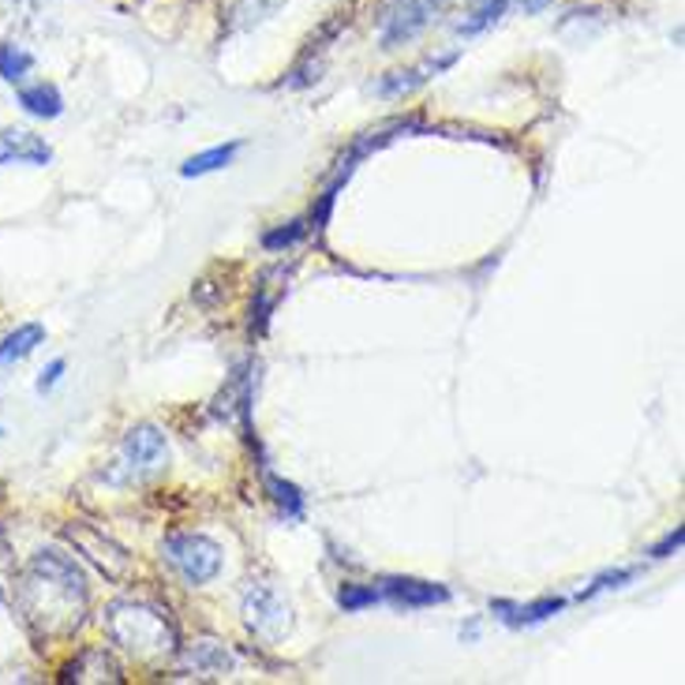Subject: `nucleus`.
Returning a JSON list of instances; mask_svg holds the SVG:
<instances>
[{
	"instance_id": "obj_1",
	"label": "nucleus",
	"mask_w": 685,
	"mask_h": 685,
	"mask_svg": "<svg viewBox=\"0 0 685 685\" xmlns=\"http://www.w3.org/2000/svg\"><path fill=\"white\" fill-rule=\"evenodd\" d=\"M90 603L87 574L79 569L72 555L56 547L38 550L31 563L23 566L15 585V607L23 614L26 630L38 641H56V636H72L83 625Z\"/></svg>"
},
{
	"instance_id": "obj_2",
	"label": "nucleus",
	"mask_w": 685,
	"mask_h": 685,
	"mask_svg": "<svg viewBox=\"0 0 685 685\" xmlns=\"http://www.w3.org/2000/svg\"><path fill=\"white\" fill-rule=\"evenodd\" d=\"M106 633L113 649L131 655L136 663H158L176 655V625L165 611L142 599H117L106 607Z\"/></svg>"
},
{
	"instance_id": "obj_3",
	"label": "nucleus",
	"mask_w": 685,
	"mask_h": 685,
	"mask_svg": "<svg viewBox=\"0 0 685 685\" xmlns=\"http://www.w3.org/2000/svg\"><path fill=\"white\" fill-rule=\"evenodd\" d=\"M161 555L192 588L211 585L222 574V547L211 536H203V532H173L161 544Z\"/></svg>"
},
{
	"instance_id": "obj_4",
	"label": "nucleus",
	"mask_w": 685,
	"mask_h": 685,
	"mask_svg": "<svg viewBox=\"0 0 685 685\" xmlns=\"http://www.w3.org/2000/svg\"><path fill=\"white\" fill-rule=\"evenodd\" d=\"M450 0H383L378 12V45L383 50H402L416 34H424L435 23V15Z\"/></svg>"
},
{
	"instance_id": "obj_5",
	"label": "nucleus",
	"mask_w": 685,
	"mask_h": 685,
	"mask_svg": "<svg viewBox=\"0 0 685 685\" xmlns=\"http://www.w3.org/2000/svg\"><path fill=\"white\" fill-rule=\"evenodd\" d=\"M169 461V442L165 435L158 431V427L150 424H139L131 427L128 435H124V446H120V472H113L109 480L113 483H131V480H147V475H154L165 469Z\"/></svg>"
},
{
	"instance_id": "obj_6",
	"label": "nucleus",
	"mask_w": 685,
	"mask_h": 685,
	"mask_svg": "<svg viewBox=\"0 0 685 685\" xmlns=\"http://www.w3.org/2000/svg\"><path fill=\"white\" fill-rule=\"evenodd\" d=\"M244 622L251 633L266 636V641H281L285 633H289L292 625V614H289V603L274 592L270 585H251L244 592Z\"/></svg>"
},
{
	"instance_id": "obj_7",
	"label": "nucleus",
	"mask_w": 685,
	"mask_h": 685,
	"mask_svg": "<svg viewBox=\"0 0 685 685\" xmlns=\"http://www.w3.org/2000/svg\"><path fill=\"white\" fill-rule=\"evenodd\" d=\"M68 539L83 550V555H90L106 577L124 580V577L131 574V555H128V550H124V547L113 544L109 536H101V532H94V528H87V525H75V528H68Z\"/></svg>"
},
{
	"instance_id": "obj_8",
	"label": "nucleus",
	"mask_w": 685,
	"mask_h": 685,
	"mask_svg": "<svg viewBox=\"0 0 685 685\" xmlns=\"http://www.w3.org/2000/svg\"><path fill=\"white\" fill-rule=\"evenodd\" d=\"M383 592V603H394L402 611H420V607H435L446 603L450 592L442 585H431V580H416V577H389L378 585Z\"/></svg>"
},
{
	"instance_id": "obj_9",
	"label": "nucleus",
	"mask_w": 685,
	"mask_h": 685,
	"mask_svg": "<svg viewBox=\"0 0 685 685\" xmlns=\"http://www.w3.org/2000/svg\"><path fill=\"white\" fill-rule=\"evenodd\" d=\"M53 161V147L34 131L8 128L0 131V165H34L45 169Z\"/></svg>"
},
{
	"instance_id": "obj_10",
	"label": "nucleus",
	"mask_w": 685,
	"mask_h": 685,
	"mask_svg": "<svg viewBox=\"0 0 685 685\" xmlns=\"http://www.w3.org/2000/svg\"><path fill=\"white\" fill-rule=\"evenodd\" d=\"M233 652L225 644L211 641V636H199V641L184 649V671L195 674V678H225V674H233Z\"/></svg>"
},
{
	"instance_id": "obj_11",
	"label": "nucleus",
	"mask_w": 685,
	"mask_h": 685,
	"mask_svg": "<svg viewBox=\"0 0 685 685\" xmlns=\"http://www.w3.org/2000/svg\"><path fill=\"white\" fill-rule=\"evenodd\" d=\"M566 607V599H536V603H510V599H494L491 611L499 622L513 625V630H525V625H539L547 618H555Z\"/></svg>"
},
{
	"instance_id": "obj_12",
	"label": "nucleus",
	"mask_w": 685,
	"mask_h": 685,
	"mask_svg": "<svg viewBox=\"0 0 685 685\" xmlns=\"http://www.w3.org/2000/svg\"><path fill=\"white\" fill-rule=\"evenodd\" d=\"M450 64H457V53H446L439 56V61H427L424 68H408V72H389L383 83H378V94L383 98H397V94H408V90H416L420 83L431 79L435 72H442V68H450Z\"/></svg>"
},
{
	"instance_id": "obj_13",
	"label": "nucleus",
	"mask_w": 685,
	"mask_h": 685,
	"mask_svg": "<svg viewBox=\"0 0 685 685\" xmlns=\"http://www.w3.org/2000/svg\"><path fill=\"white\" fill-rule=\"evenodd\" d=\"M68 682H120V667L106 649H87L68 667Z\"/></svg>"
},
{
	"instance_id": "obj_14",
	"label": "nucleus",
	"mask_w": 685,
	"mask_h": 685,
	"mask_svg": "<svg viewBox=\"0 0 685 685\" xmlns=\"http://www.w3.org/2000/svg\"><path fill=\"white\" fill-rule=\"evenodd\" d=\"M285 0H228L225 4V26L228 31H251V26L266 23Z\"/></svg>"
},
{
	"instance_id": "obj_15",
	"label": "nucleus",
	"mask_w": 685,
	"mask_h": 685,
	"mask_svg": "<svg viewBox=\"0 0 685 685\" xmlns=\"http://www.w3.org/2000/svg\"><path fill=\"white\" fill-rule=\"evenodd\" d=\"M42 341H45V327H42V322H23V327L12 330V334L0 341V367L26 360L38 345H42Z\"/></svg>"
},
{
	"instance_id": "obj_16",
	"label": "nucleus",
	"mask_w": 685,
	"mask_h": 685,
	"mask_svg": "<svg viewBox=\"0 0 685 685\" xmlns=\"http://www.w3.org/2000/svg\"><path fill=\"white\" fill-rule=\"evenodd\" d=\"M19 106H23V113H31V117H38V120H56L64 113V98H61V90H56L53 83H34V87L19 90Z\"/></svg>"
},
{
	"instance_id": "obj_17",
	"label": "nucleus",
	"mask_w": 685,
	"mask_h": 685,
	"mask_svg": "<svg viewBox=\"0 0 685 685\" xmlns=\"http://www.w3.org/2000/svg\"><path fill=\"white\" fill-rule=\"evenodd\" d=\"M240 147L244 142L240 139H233V142H225V147H211V150H203V154H195V158H188L184 165H180V176H206V173H217V169H225V165H233V158L240 154Z\"/></svg>"
},
{
	"instance_id": "obj_18",
	"label": "nucleus",
	"mask_w": 685,
	"mask_h": 685,
	"mask_svg": "<svg viewBox=\"0 0 685 685\" xmlns=\"http://www.w3.org/2000/svg\"><path fill=\"white\" fill-rule=\"evenodd\" d=\"M266 488H270V499L278 502L281 517H289V521L303 517V494H300L297 483L281 480V475H274V472H266Z\"/></svg>"
},
{
	"instance_id": "obj_19",
	"label": "nucleus",
	"mask_w": 685,
	"mask_h": 685,
	"mask_svg": "<svg viewBox=\"0 0 685 685\" xmlns=\"http://www.w3.org/2000/svg\"><path fill=\"white\" fill-rule=\"evenodd\" d=\"M34 68V56L23 50V45H0V79L4 83H19L26 72Z\"/></svg>"
},
{
	"instance_id": "obj_20",
	"label": "nucleus",
	"mask_w": 685,
	"mask_h": 685,
	"mask_svg": "<svg viewBox=\"0 0 685 685\" xmlns=\"http://www.w3.org/2000/svg\"><path fill=\"white\" fill-rule=\"evenodd\" d=\"M506 4L510 0H480V4H475V12L464 19L461 26H457V31L461 34H480V31H488L491 23H499L502 19V12H506Z\"/></svg>"
},
{
	"instance_id": "obj_21",
	"label": "nucleus",
	"mask_w": 685,
	"mask_h": 685,
	"mask_svg": "<svg viewBox=\"0 0 685 685\" xmlns=\"http://www.w3.org/2000/svg\"><path fill=\"white\" fill-rule=\"evenodd\" d=\"M375 603H383V592H378L375 585H345L338 592V607L341 611H364V607H375Z\"/></svg>"
},
{
	"instance_id": "obj_22",
	"label": "nucleus",
	"mask_w": 685,
	"mask_h": 685,
	"mask_svg": "<svg viewBox=\"0 0 685 685\" xmlns=\"http://www.w3.org/2000/svg\"><path fill=\"white\" fill-rule=\"evenodd\" d=\"M303 233H308V225L289 222V225H281V228H270V233H263V247H266V251H281V247L297 244Z\"/></svg>"
},
{
	"instance_id": "obj_23",
	"label": "nucleus",
	"mask_w": 685,
	"mask_h": 685,
	"mask_svg": "<svg viewBox=\"0 0 685 685\" xmlns=\"http://www.w3.org/2000/svg\"><path fill=\"white\" fill-rule=\"evenodd\" d=\"M633 577H636L633 566L630 569H614V574H603V577L592 580V588H585V592H580V599H592L596 592H607V588H622L625 580H633Z\"/></svg>"
},
{
	"instance_id": "obj_24",
	"label": "nucleus",
	"mask_w": 685,
	"mask_h": 685,
	"mask_svg": "<svg viewBox=\"0 0 685 685\" xmlns=\"http://www.w3.org/2000/svg\"><path fill=\"white\" fill-rule=\"evenodd\" d=\"M61 375H64V360H53V364L42 371V378H38V394H50V389L61 383Z\"/></svg>"
},
{
	"instance_id": "obj_25",
	"label": "nucleus",
	"mask_w": 685,
	"mask_h": 685,
	"mask_svg": "<svg viewBox=\"0 0 685 685\" xmlns=\"http://www.w3.org/2000/svg\"><path fill=\"white\" fill-rule=\"evenodd\" d=\"M682 539H685V528H674L660 547H652V558H671L674 550H682Z\"/></svg>"
},
{
	"instance_id": "obj_26",
	"label": "nucleus",
	"mask_w": 685,
	"mask_h": 685,
	"mask_svg": "<svg viewBox=\"0 0 685 685\" xmlns=\"http://www.w3.org/2000/svg\"><path fill=\"white\" fill-rule=\"evenodd\" d=\"M8 566H12V547H8L4 532H0V569H8Z\"/></svg>"
},
{
	"instance_id": "obj_27",
	"label": "nucleus",
	"mask_w": 685,
	"mask_h": 685,
	"mask_svg": "<svg viewBox=\"0 0 685 685\" xmlns=\"http://www.w3.org/2000/svg\"><path fill=\"white\" fill-rule=\"evenodd\" d=\"M521 4H525V12L536 15V12H544V8L550 4V0H521Z\"/></svg>"
},
{
	"instance_id": "obj_28",
	"label": "nucleus",
	"mask_w": 685,
	"mask_h": 685,
	"mask_svg": "<svg viewBox=\"0 0 685 685\" xmlns=\"http://www.w3.org/2000/svg\"><path fill=\"white\" fill-rule=\"evenodd\" d=\"M0 603H4V592H0Z\"/></svg>"
}]
</instances>
